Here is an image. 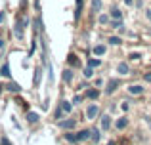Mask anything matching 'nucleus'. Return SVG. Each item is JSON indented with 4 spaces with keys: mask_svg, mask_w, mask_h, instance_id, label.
<instances>
[{
    "mask_svg": "<svg viewBox=\"0 0 151 145\" xmlns=\"http://www.w3.org/2000/svg\"><path fill=\"white\" fill-rule=\"evenodd\" d=\"M117 86H119V80H117V78H111V80L107 82V90H105V92L107 94H113L115 90H117Z\"/></svg>",
    "mask_w": 151,
    "mask_h": 145,
    "instance_id": "obj_1",
    "label": "nucleus"
},
{
    "mask_svg": "<svg viewBox=\"0 0 151 145\" xmlns=\"http://www.w3.org/2000/svg\"><path fill=\"white\" fill-rule=\"evenodd\" d=\"M25 19L23 21H17V25H15V36L17 38H23V25H25Z\"/></svg>",
    "mask_w": 151,
    "mask_h": 145,
    "instance_id": "obj_2",
    "label": "nucleus"
},
{
    "mask_svg": "<svg viewBox=\"0 0 151 145\" xmlns=\"http://www.w3.org/2000/svg\"><path fill=\"white\" fill-rule=\"evenodd\" d=\"M73 126H75V120H73V119L61 120V122H59V128H63V130H69V128H73Z\"/></svg>",
    "mask_w": 151,
    "mask_h": 145,
    "instance_id": "obj_3",
    "label": "nucleus"
},
{
    "mask_svg": "<svg viewBox=\"0 0 151 145\" xmlns=\"http://www.w3.org/2000/svg\"><path fill=\"white\" fill-rule=\"evenodd\" d=\"M96 115H98V107L96 105H90L88 111H86V116H88V119H96Z\"/></svg>",
    "mask_w": 151,
    "mask_h": 145,
    "instance_id": "obj_4",
    "label": "nucleus"
},
{
    "mask_svg": "<svg viewBox=\"0 0 151 145\" xmlns=\"http://www.w3.org/2000/svg\"><path fill=\"white\" fill-rule=\"evenodd\" d=\"M128 92H130V94H134V96H138V94L144 92V88H142V86H138V84H136V86L132 84V86H128Z\"/></svg>",
    "mask_w": 151,
    "mask_h": 145,
    "instance_id": "obj_5",
    "label": "nucleus"
},
{
    "mask_svg": "<svg viewBox=\"0 0 151 145\" xmlns=\"http://www.w3.org/2000/svg\"><path fill=\"white\" fill-rule=\"evenodd\" d=\"M117 71H119V74H128V63H119V67H117Z\"/></svg>",
    "mask_w": 151,
    "mask_h": 145,
    "instance_id": "obj_6",
    "label": "nucleus"
},
{
    "mask_svg": "<svg viewBox=\"0 0 151 145\" xmlns=\"http://www.w3.org/2000/svg\"><path fill=\"white\" fill-rule=\"evenodd\" d=\"M90 139H92V141H100V130H98V128H92V130H90Z\"/></svg>",
    "mask_w": 151,
    "mask_h": 145,
    "instance_id": "obj_7",
    "label": "nucleus"
},
{
    "mask_svg": "<svg viewBox=\"0 0 151 145\" xmlns=\"http://www.w3.org/2000/svg\"><path fill=\"white\" fill-rule=\"evenodd\" d=\"M82 2L84 0H77V10H75V19L81 17V11H82Z\"/></svg>",
    "mask_w": 151,
    "mask_h": 145,
    "instance_id": "obj_8",
    "label": "nucleus"
},
{
    "mask_svg": "<svg viewBox=\"0 0 151 145\" xmlns=\"http://www.w3.org/2000/svg\"><path fill=\"white\" fill-rule=\"evenodd\" d=\"M100 10H101V0H92V11L98 14Z\"/></svg>",
    "mask_w": 151,
    "mask_h": 145,
    "instance_id": "obj_9",
    "label": "nucleus"
},
{
    "mask_svg": "<svg viewBox=\"0 0 151 145\" xmlns=\"http://www.w3.org/2000/svg\"><path fill=\"white\" fill-rule=\"evenodd\" d=\"M111 126V116H103V119H101V128H103V130H107V128H109Z\"/></svg>",
    "mask_w": 151,
    "mask_h": 145,
    "instance_id": "obj_10",
    "label": "nucleus"
},
{
    "mask_svg": "<svg viewBox=\"0 0 151 145\" xmlns=\"http://www.w3.org/2000/svg\"><path fill=\"white\" fill-rule=\"evenodd\" d=\"M90 138V130H82L81 134L77 136V141H82V139H88Z\"/></svg>",
    "mask_w": 151,
    "mask_h": 145,
    "instance_id": "obj_11",
    "label": "nucleus"
},
{
    "mask_svg": "<svg viewBox=\"0 0 151 145\" xmlns=\"http://www.w3.org/2000/svg\"><path fill=\"white\" fill-rule=\"evenodd\" d=\"M6 90H10V92H19V90H21V86L15 84V82H10V84L6 86Z\"/></svg>",
    "mask_w": 151,
    "mask_h": 145,
    "instance_id": "obj_12",
    "label": "nucleus"
},
{
    "mask_svg": "<svg viewBox=\"0 0 151 145\" xmlns=\"http://www.w3.org/2000/svg\"><path fill=\"white\" fill-rule=\"evenodd\" d=\"M0 74H2V76H10V65H8V63H4L2 65V69H0Z\"/></svg>",
    "mask_w": 151,
    "mask_h": 145,
    "instance_id": "obj_13",
    "label": "nucleus"
},
{
    "mask_svg": "<svg viewBox=\"0 0 151 145\" xmlns=\"http://www.w3.org/2000/svg\"><path fill=\"white\" fill-rule=\"evenodd\" d=\"M111 17H115V19H121V17H122V11L119 10V8H113V10H111Z\"/></svg>",
    "mask_w": 151,
    "mask_h": 145,
    "instance_id": "obj_14",
    "label": "nucleus"
},
{
    "mask_svg": "<svg viewBox=\"0 0 151 145\" xmlns=\"http://www.w3.org/2000/svg\"><path fill=\"white\" fill-rule=\"evenodd\" d=\"M63 80H65L67 84H69V82L73 80V73H71L69 69H67V71H63Z\"/></svg>",
    "mask_w": 151,
    "mask_h": 145,
    "instance_id": "obj_15",
    "label": "nucleus"
},
{
    "mask_svg": "<svg viewBox=\"0 0 151 145\" xmlns=\"http://www.w3.org/2000/svg\"><path fill=\"white\" fill-rule=\"evenodd\" d=\"M126 126H128V120L126 119H119L117 120V128L119 130H122V128H126Z\"/></svg>",
    "mask_w": 151,
    "mask_h": 145,
    "instance_id": "obj_16",
    "label": "nucleus"
},
{
    "mask_svg": "<svg viewBox=\"0 0 151 145\" xmlns=\"http://www.w3.org/2000/svg\"><path fill=\"white\" fill-rule=\"evenodd\" d=\"M67 61H69V63L73 65V67H78V59H77V56H73V54H71V56L67 57Z\"/></svg>",
    "mask_w": 151,
    "mask_h": 145,
    "instance_id": "obj_17",
    "label": "nucleus"
},
{
    "mask_svg": "<svg viewBox=\"0 0 151 145\" xmlns=\"http://www.w3.org/2000/svg\"><path fill=\"white\" fill-rule=\"evenodd\" d=\"M61 111L63 113H69L71 111V103H69V101H61Z\"/></svg>",
    "mask_w": 151,
    "mask_h": 145,
    "instance_id": "obj_18",
    "label": "nucleus"
},
{
    "mask_svg": "<svg viewBox=\"0 0 151 145\" xmlns=\"http://www.w3.org/2000/svg\"><path fill=\"white\" fill-rule=\"evenodd\" d=\"M27 120H29V122H37L38 115H37V113H29V115H27Z\"/></svg>",
    "mask_w": 151,
    "mask_h": 145,
    "instance_id": "obj_19",
    "label": "nucleus"
},
{
    "mask_svg": "<svg viewBox=\"0 0 151 145\" xmlns=\"http://www.w3.org/2000/svg\"><path fill=\"white\" fill-rule=\"evenodd\" d=\"M94 54H96V56H103V54H105V48H103V46H96V48H94Z\"/></svg>",
    "mask_w": 151,
    "mask_h": 145,
    "instance_id": "obj_20",
    "label": "nucleus"
},
{
    "mask_svg": "<svg viewBox=\"0 0 151 145\" xmlns=\"http://www.w3.org/2000/svg\"><path fill=\"white\" fill-rule=\"evenodd\" d=\"M92 74H94L92 67H86V69H84V76H86V78H90V76H92Z\"/></svg>",
    "mask_w": 151,
    "mask_h": 145,
    "instance_id": "obj_21",
    "label": "nucleus"
},
{
    "mask_svg": "<svg viewBox=\"0 0 151 145\" xmlns=\"http://www.w3.org/2000/svg\"><path fill=\"white\" fill-rule=\"evenodd\" d=\"M109 42H111L113 46H117V44H121V38H117V36H111V38H109Z\"/></svg>",
    "mask_w": 151,
    "mask_h": 145,
    "instance_id": "obj_22",
    "label": "nucleus"
},
{
    "mask_svg": "<svg viewBox=\"0 0 151 145\" xmlns=\"http://www.w3.org/2000/svg\"><path fill=\"white\" fill-rule=\"evenodd\" d=\"M88 97H90V99H96V97H98V90H90V92H88Z\"/></svg>",
    "mask_w": 151,
    "mask_h": 145,
    "instance_id": "obj_23",
    "label": "nucleus"
},
{
    "mask_svg": "<svg viewBox=\"0 0 151 145\" xmlns=\"http://www.w3.org/2000/svg\"><path fill=\"white\" fill-rule=\"evenodd\" d=\"M100 65V59H90L88 61V67H98Z\"/></svg>",
    "mask_w": 151,
    "mask_h": 145,
    "instance_id": "obj_24",
    "label": "nucleus"
},
{
    "mask_svg": "<svg viewBox=\"0 0 151 145\" xmlns=\"http://www.w3.org/2000/svg\"><path fill=\"white\" fill-rule=\"evenodd\" d=\"M107 21H109L107 15H100V23H101V25H103V23H107Z\"/></svg>",
    "mask_w": 151,
    "mask_h": 145,
    "instance_id": "obj_25",
    "label": "nucleus"
},
{
    "mask_svg": "<svg viewBox=\"0 0 151 145\" xmlns=\"http://www.w3.org/2000/svg\"><path fill=\"white\" fill-rule=\"evenodd\" d=\"M65 138H67V139H69V141H77V136H71V134H67V136H65Z\"/></svg>",
    "mask_w": 151,
    "mask_h": 145,
    "instance_id": "obj_26",
    "label": "nucleus"
},
{
    "mask_svg": "<svg viewBox=\"0 0 151 145\" xmlns=\"http://www.w3.org/2000/svg\"><path fill=\"white\" fill-rule=\"evenodd\" d=\"M144 78H145V80H147V82H151V73H147V74H145Z\"/></svg>",
    "mask_w": 151,
    "mask_h": 145,
    "instance_id": "obj_27",
    "label": "nucleus"
},
{
    "mask_svg": "<svg viewBox=\"0 0 151 145\" xmlns=\"http://www.w3.org/2000/svg\"><path fill=\"white\" fill-rule=\"evenodd\" d=\"M2 145H10V141H8V139H2Z\"/></svg>",
    "mask_w": 151,
    "mask_h": 145,
    "instance_id": "obj_28",
    "label": "nucleus"
},
{
    "mask_svg": "<svg viewBox=\"0 0 151 145\" xmlns=\"http://www.w3.org/2000/svg\"><path fill=\"white\" fill-rule=\"evenodd\" d=\"M124 2H126V4H128V6H132V0H124Z\"/></svg>",
    "mask_w": 151,
    "mask_h": 145,
    "instance_id": "obj_29",
    "label": "nucleus"
},
{
    "mask_svg": "<svg viewBox=\"0 0 151 145\" xmlns=\"http://www.w3.org/2000/svg\"><path fill=\"white\" fill-rule=\"evenodd\" d=\"M147 19H149V21H151V11H147Z\"/></svg>",
    "mask_w": 151,
    "mask_h": 145,
    "instance_id": "obj_30",
    "label": "nucleus"
},
{
    "mask_svg": "<svg viewBox=\"0 0 151 145\" xmlns=\"http://www.w3.org/2000/svg\"><path fill=\"white\" fill-rule=\"evenodd\" d=\"M109 145H113V143H109Z\"/></svg>",
    "mask_w": 151,
    "mask_h": 145,
    "instance_id": "obj_31",
    "label": "nucleus"
}]
</instances>
